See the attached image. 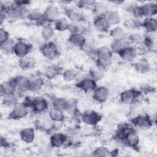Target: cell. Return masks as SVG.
Returning <instances> with one entry per match:
<instances>
[{
    "instance_id": "8",
    "label": "cell",
    "mask_w": 157,
    "mask_h": 157,
    "mask_svg": "<svg viewBox=\"0 0 157 157\" xmlns=\"http://www.w3.org/2000/svg\"><path fill=\"white\" fill-rule=\"evenodd\" d=\"M42 14L47 23L55 22L60 18V12L58 9L53 5L48 6Z\"/></svg>"
},
{
    "instance_id": "37",
    "label": "cell",
    "mask_w": 157,
    "mask_h": 157,
    "mask_svg": "<svg viewBox=\"0 0 157 157\" xmlns=\"http://www.w3.org/2000/svg\"><path fill=\"white\" fill-rule=\"evenodd\" d=\"M124 46L126 45H124V40H113V41L110 44V48L113 52L118 53Z\"/></svg>"
},
{
    "instance_id": "41",
    "label": "cell",
    "mask_w": 157,
    "mask_h": 157,
    "mask_svg": "<svg viewBox=\"0 0 157 157\" xmlns=\"http://www.w3.org/2000/svg\"><path fill=\"white\" fill-rule=\"evenodd\" d=\"M77 110V102L74 99L67 100V108L65 111L69 113H74Z\"/></svg>"
},
{
    "instance_id": "6",
    "label": "cell",
    "mask_w": 157,
    "mask_h": 157,
    "mask_svg": "<svg viewBox=\"0 0 157 157\" xmlns=\"http://www.w3.org/2000/svg\"><path fill=\"white\" fill-rule=\"evenodd\" d=\"M32 50V46L24 42V41H18L15 43L13 53L15 55L20 58H25Z\"/></svg>"
},
{
    "instance_id": "15",
    "label": "cell",
    "mask_w": 157,
    "mask_h": 157,
    "mask_svg": "<svg viewBox=\"0 0 157 157\" xmlns=\"http://www.w3.org/2000/svg\"><path fill=\"white\" fill-rule=\"evenodd\" d=\"M69 42L75 47L83 48L86 43V39L82 33H71L69 37Z\"/></svg>"
},
{
    "instance_id": "23",
    "label": "cell",
    "mask_w": 157,
    "mask_h": 157,
    "mask_svg": "<svg viewBox=\"0 0 157 157\" xmlns=\"http://www.w3.org/2000/svg\"><path fill=\"white\" fill-rule=\"evenodd\" d=\"M142 26L145 31L149 33H152L156 31L157 29V21L153 17L147 18L142 22Z\"/></svg>"
},
{
    "instance_id": "32",
    "label": "cell",
    "mask_w": 157,
    "mask_h": 157,
    "mask_svg": "<svg viewBox=\"0 0 157 157\" xmlns=\"http://www.w3.org/2000/svg\"><path fill=\"white\" fill-rule=\"evenodd\" d=\"M19 65L22 69L27 70L33 68L35 65V62L29 57H25L23 58H20L19 61Z\"/></svg>"
},
{
    "instance_id": "28",
    "label": "cell",
    "mask_w": 157,
    "mask_h": 157,
    "mask_svg": "<svg viewBox=\"0 0 157 157\" xmlns=\"http://www.w3.org/2000/svg\"><path fill=\"white\" fill-rule=\"evenodd\" d=\"M71 24L65 17H60L58 20L55 22V29L58 31H65L69 29Z\"/></svg>"
},
{
    "instance_id": "14",
    "label": "cell",
    "mask_w": 157,
    "mask_h": 157,
    "mask_svg": "<svg viewBox=\"0 0 157 157\" xmlns=\"http://www.w3.org/2000/svg\"><path fill=\"white\" fill-rule=\"evenodd\" d=\"M113 52L107 47H102L99 48L96 52L97 60L103 61L105 63H109L112 59Z\"/></svg>"
},
{
    "instance_id": "44",
    "label": "cell",
    "mask_w": 157,
    "mask_h": 157,
    "mask_svg": "<svg viewBox=\"0 0 157 157\" xmlns=\"http://www.w3.org/2000/svg\"><path fill=\"white\" fill-rule=\"evenodd\" d=\"M125 26L129 28H133L137 26V22L134 20H128L125 23Z\"/></svg>"
},
{
    "instance_id": "39",
    "label": "cell",
    "mask_w": 157,
    "mask_h": 157,
    "mask_svg": "<svg viewBox=\"0 0 157 157\" xmlns=\"http://www.w3.org/2000/svg\"><path fill=\"white\" fill-rule=\"evenodd\" d=\"M59 72V71L58 67L56 66H50L45 70V75L48 78L55 77Z\"/></svg>"
},
{
    "instance_id": "31",
    "label": "cell",
    "mask_w": 157,
    "mask_h": 157,
    "mask_svg": "<svg viewBox=\"0 0 157 157\" xmlns=\"http://www.w3.org/2000/svg\"><path fill=\"white\" fill-rule=\"evenodd\" d=\"M66 15L69 20L72 21L73 23H79L83 20V16L82 15V14L73 9L67 10Z\"/></svg>"
},
{
    "instance_id": "9",
    "label": "cell",
    "mask_w": 157,
    "mask_h": 157,
    "mask_svg": "<svg viewBox=\"0 0 157 157\" xmlns=\"http://www.w3.org/2000/svg\"><path fill=\"white\" fill-rule=\"evenodd\" d=\"M118 54L123 60L127 62H131L136 58L137 52V50L132 46H124Z\"/></svg>"
},
{
    "instance_id": "4",
    "label": "cell",
    "mask_w": 157,
    "mask_h": 157,
    "mask_svg": "<svg viewBox=\"0 0 157 157\" xmlns=\"http://www.w3.org/2000/svg\"><path fill=\"white\" fill-rule=\"evenodd\" d=\"M40 52L44 57L48 59H54L59 54L57 45L53 42L48 41L40 47Z\"/></svg>"
},
{
    "instance_id": "7",
    "label": "cell",
    "mask_w": 157,
    "mask_h": 157,
    "mask_svg": "<svg viewBox=\"0 0 157 157\" xmlns=\"http://www.w3.org/2000/svg\"><path fill=\"white\" fill-rule=\"evenodd\" d=\"M139 94V92L134 89L125 90L121 93L120 100L125 105H131L135 102Z\"/></svg>"
},
{
    "instance_id": "3",
    "label": "cell",
    "mask_w": 157,
    "mask_h": 157,
    "mask_svg": "<svg viewBox=\"0 0 157 157\" xmlns=\"http://www.w3.org/2000/svg\"><path fill=\"white\" fill-rule=\"evenodd\" d=\"M28 113V106L24 102H16L10 113V117L13 119H21L25 118Z\"/></svg>"
},
{
    "instance_id": "30",
    "label": "cell",
    "mask_w": 157,
    "mask_h": 157,
    "mask_svg": "<svg viewBox=\"0 0 157 157\" xmlns=\"http://www.w3.org/2000/svg\"><path fill=\"white\" fill-rule=\"evenodd\" d=\"M41 35L43 39L47 42L49 41L54 35V28L52 25L46 23L42 26L41 29Z\"/></svg>"
},
{
    "instance_id": "40",
    "label": "cell",
    "mask_w": 157,
    "mask_h": 157,
    "mask_svg": "<svg viewBox=\"0 0 157 157\" xmlns=\"http://www.w3.org/2000/svg\"><path fill=\"white\" fill-rule=\"evenodd\" d=\"M129 40L134 44H140L143 42L144 37L138 33H133L128 36Z\"/></svg>"
},
{
    "instance_id": "26",
    "label": "cell",
    "mask_w": 157,
    "mask_h": 157,
    "mask_svg": "<svg viewBox=\"0 0 157 157\" xmlns=\"http://www.w3.org/2000/svg\"><path fill=\"white\" fill-rule=\"evenodd\" d=\"M1 98L4 105L7 106H13L16 102H18V94L16 92L7 93H6L5 95L3 96Z\"/></svg>"
},
{
    "instance_id": "38",
    "label": "cell",
    "mask_w": 157,
    "mask_h": 157,
    "mask_svg": "<svg viewBox=\"0 0 157 157\" xmlns=\"http://www.w3.org/2000/svg\"><path fill=\"white\" fill-rule=\"evenodd\" d=\"M94 156H109L111 155V152L104 147H99L93 151Z\"/></svg>"
},
{
    "instance_id": "20",
    "label": "cell",
    "mask_w": 157,
    "mask_h": 157,
    "mask_svg": "<svg viewBox=\"0 0 157 157\" xmlns=\"http://www.w3.org/2000/svg\"><path fill=\"white\" fill-rule=\"evenodd\" d=\"M21 139L27 144H30L33 142L35 137L34 131L33 128H28L22 129L20 132Z\"/></svg>"
},
{
    "instance_id": "33",
    "label": "cell",
    "mask_w": 157,
    "mask_h": 157,
    "mask_svg": "<svg viewBox=\"0 0 157 157\" xmlns=\"http://www.w3.org/2000/svg\"><path fill=\"white\" fill-rule=\"evenodd\" d=\"M15 42L11 39H9L5 42L1 44V50L6 53H13V49L15 45Z\"/></svg>"
},
{
    "instance_id": "29",
    "label": "cell",
    "mask_w": 157,
    "mask_h": 157,
    "mask_svg": "<svg viewBox=\"0 0 157 157\" xmlns=\"http://www.w3.org/2000/svg\"><path fill=\"white\" fill-rule=\"evenodd\" d=\"M93 10L96 17H101L104 16L109 10L108 6L105 3L102 2H96L93 7Z\"/></svg>"
},
{
    "instance_id": "43",
    "label": "cell",
    "mask_w": 157,
    "mask_h": 157,
    "mask_svg": "<svg viewBox=\"0 0 157 157\" xmlns=\"http://www.w3.org/2000/svg\"><path fill=\"white\" fill-rule=\"evenodd\" d=\"M95 3L96 2L93 1H78V6L80 7H93Z\"/></svg>"
},
{
    "instance_id": "25",
    "label": "cell",
    "mask_w": 157,
    "mask_h": 157,
    "mask_svg": "<svg viewBox=\"0 0 157 157\" xmlns=\"http://www.w3.org/2000/svg\"><path fill=\"white\" fill-rule=\"evenodd\" d=\"M48 117L52 121L55 123H61L64 118L63 111L55 108H52L49 110Z\"/></svg>"
},
{
    "instance_id": "27",
    "label": "cell",
    "mask_w": 157,
    "mask_h": 157,
    "mask_svg": "<svg viewBox=\"0 0 157 157\" xmlns=\"http://www.w3.org/2000/svg\"><path fill=\"white\" fill-rule=\"evenodd\" d=\"M134 68L139 72L147 73L150 70L151 66L150 63L147 59H142L134 64Z\"/></svg>"
},
{
    "instance_id": "19",
    "label": "cell",
    "mask_w": 157,
    "mask_h": 157,
    "mask_svg": "<svg viewBox=\"0 0 157 157\" xmlns=\"http://www.w3.org/2000/svg\"><path fill=\"white\" fill-rule=\"evenodd\" d=\"M143 17H147V18L153 17L156 13V4L153 2H148L140 6Z\"/></svg>"
},
{
    "instance_id": "18",
    "label": "cell",
    "mask_w": 157,
    "mask_h": 157,
    "mask_svg": "<svg viewBox=\"0 0 157 157\" xmlns=\"http://www.w3.org/2000/svg\"><path fill=\"white\" fill-rule=\"evenodd\" d=\"M66 141V137L62 133H54L50 137V145L54 148H58L64 145Z\"/></svg>"
},
{
    "instance_id": "42",
    "label": "cell",
    "mask_w": 157,
    "mask_h": 157,
    "mask_svg": "<svg viewBox=\"0 0 157 157\" xmlns=\"http://www.w3.org/2000/svg\"><path fill=\"white\" fill-rule=\"evenodd\" d=\"M9 39H10L9 34L8 32L5 29L1 28L0 29V43H1V44L5 42Z\"/></svg>"
},
{
    "instance_id": "1",
    "label": "cell",
    "mask_w": 157,
    "mask_h": 157,
    "mask_svg": "<svg viewBox=\"0 0 157 157\" xmlns=\"http://www.w3.org/2000/svg\"><path fill=\"white\" fill-rule=\"evenodd\" d=\"M26 13L25 6L14 2L13 4L8 6L6 10V16L10 20H18L25 17Z\"/></svg>"
},
{
    "instance_id": "21",
    "label": "cell",
    "mask_w": 157,
    "mask_h": 157,
    "mask_svg": "<svg viewBox=\"0 0 157 157\" xmlns=\"http://www.w3.org/2000/svg\"><path fill=\"white\" fill-rule=\"evenodd\" d=\"M94 27L100 32H106L109 29V25L104 16L96 17L93 22Z\"/></svg>"
},
{
    "instance_id": "36",
    "label": "cell",
    "mask_w": 157,
    "mask_h": 157,
    "mask_svg": "<svg viewBox=\"0 0 157 157\" xmlns=\"http://www.w3.org/2000/svg\"><path fill=\"white\" fill-rule=\"evenodd\" d=\"M77 76V72L72 69L66 70L63 74V79L66 82H72L76 78Z\"/></svg>"
},
{
    "instance_id": "16",
    "label": "cell",
    "mask_w": 157,
    "mask_h": 157,
    "mask_svg": "<svg viewBox=\"0 0 157 157\" xmlns=\"http://www.w3.org/2000/svg\"><path fill=\"white\" fill-rule=\"evenodd\" d=\"M139 143V137L135 131L131 129L125 137L124 144L132 147L137 148Z\"/></svg>"
},
{
    "instance_id": "17",
    "label": "cell",
    "mask_w": 157,
    "mask_h": 157,
    "mask_svg": "<svg viewBox=\"0 0 157 157\" xmlns=\"http://www.w3.org/2000/svg\"><path fill=\"white\" fill-rule=\"evenodd\" d=\"M29 91L33 92L39 91L44 85L42 78L38 75H32L29 77Z\"/></svg>"
},
{
    "instance_id": "35",
    "label": "cell",
    "mask_w": 157,
    "mask_h": 157,
    "mask_svg": "<svg viewBox=\"0 0 157 157\" xmlns=\"http://www.w3.org/2000/svg\"><path fill=\"white\" fill-rule=\"evenodd\" d=\"M67 100L62 98H58L54 99L53 102V108L65 111L67 108Z\"/></svg>"
},
{
    "instance_id": "10",
    "label": "cell",
    "mask_w": 157,
    "mask_h": 157,
    "mask_svg": "<svg viewBox=\"0 0 157 157\" xmlns=\"http://www.w3.org/2000/svg\"><path fill=\"white\" fill-rule=\"evenodd\" d=\"M81 118L82 121L87 125H95L100 120L101 117L94 111L88 110L82 114Z\"/></svg>"
},
{
    "instance_id": "12",
    "label": "cell",
    "mask_w": 157,
    "mask_h": 157,
    "mask_svg": "<svg viewBox=\"0 0 157 157\" xmlns=\"http://www.w3.org/2000/svg\"><path fill=\"white\" fill-rule=\"evenodd\" d=\"M109 96V91L105 86H101L97 87L93 91V99L100 103L104 102L107 101Z\"/></svg>"
},
{
    "instance_id": "24",
    "label": "cell",
    "mask_w": 157,
    "mask_h": 157,
    "mask_svg": "<svg viewBox=\"0 0 157 157\" xmlns=\"http://www.w3.org/2000/svg\"><path fill=\"white\" fill-rule=\"evenodd\" d=\"M110 34L113 40H124L127 37L126 31L120 26H117L112 29L110 31Z\"/></svg>"
},
{
    "instance_id": "13",
    "label": "cell",
    "mask_w": 157,
    "mask_h": 157,
    "mask_svg": "<svg viewBox=\"0 0 157 157\" xmlns=\"http://www.w3.org/2000/svg\"><path fill=\"white\" fill-rule=\"evenodd\" d=\"M132 124L140 128H148L152 124V121L147 115H140L132 120Z\"/></svg>"
},
{
    "instance_id": "5",
    "label": "cell",
    "mask_w": 157,
    "mask_h": 157,
    "mask_svg": "<svg viewBox=\"0 0 157 157\" xmlns=\"http://www.w3.org/2000/svg\"><path fill=\"white\" fill-rule=\"evenodd\" d=\"M15 92L17 94L24 93L29 91V78L25 76H18L12 79Z\"/></svg>"
},
{
    "instance_id": "2",
    "label": "cell",
    "mask_w": 157,
    "mask_h": 157,
    "mask_svg": "<svg viewBox=\"0 0 157 157\" xmlns=\"http://www.w3.org/2000/svg\"><path fill=\"white\" fill-rule=\"evenodd\" d=\"M28 103H29L28 104V107H31L34 112L38 113L45 112L48 109V102L42 97H36L28 101Z\"/></svg>"
},
{
    "instance_id": "22",
    "label": "cell",
    "mask_w": 157,
    "mask_h": 157,
    "mask_svg": "<svg viewBox=\"0 0 157 157\" xmlns=\"http://www.w3.org/2000/svg\"><path fill=\"white\" fill-rule=\"evenodd\" d=\"M107 22L110 25H116L120 22V17L118 12L113 10H108L107 12L104 15Z\"/></svg>"
},
{
    "instance_id": "34",
    "label": "cell",
    "mask_w": 157,
    "mask_h": 157,
    "mask_svg": "<svg viewBox=\"0 0 157 157\" xmlns=\"http://www.w3.org/2000/svg\"><path fill=\"white\" fill-rule=\"evenodd\" d=\"M105 71L96 66L94 68H92L90 71L91 78L94 80L96 82L97 80H101L103 78L105 75Z\"/></svg>"
},
{
    "instance_id": "11",
    "label": "cell",
    "mask_w": 157,
    "mask_h": 157,
    "mask_svg": "<svg viewBox=\"0 0 157 157\" xmlns=\"http://www.w3.org/2000/svg\"><path fill=\"white\" fill-rule=\"evenodd\" d=\"M77 86L79 89L85 93L93 92L94 90L97 88L96 81L91 77L82 79L78 82Z\"/></svg>"
}]
</instances>
